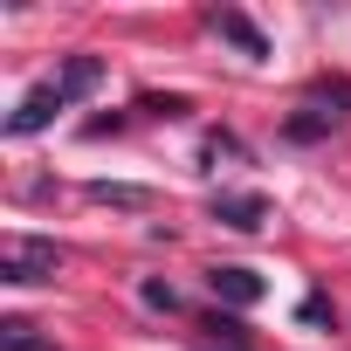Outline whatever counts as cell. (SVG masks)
<instances>
[{
    "label": "cell",
    "instance_id": "cell-6",
    "mask_svg": "<svg viewBox=\"0 0 351 351\" xmlns=\"http://www.w3.org/2000/svg\"><path fill=\"white\" fill-rule=\"evenodd\" d=\"M214 28H221V35H228V42H234L241 56H269V42L255 35V21H248V14H234V8H221V14H214Z\"/></svg>",
    "mask_w": 351,
    "mask_h": 351
},
{
    "label": "cell",
    "instance_id": "cell-1",
    "mask_svg": "<svg viewBox=\"0 0 351 351\" xmlns=\"http://www.w3.org/2000/svg\"><path fill=\"white\" fill-rule=\"evenodd\" d=\"M56 269H62L56 241H35V234H8V241H0V282L35 289V282H56Z\"/></svg>",
    "mask_w": 351,
    "mask_h": 351
},
{
    "label": "cell",
    "instance_id": "cell-3",
    "mask_svg": "<svg viewBox=\"0 0 351 351\" xmlns=\"http://www.w3.org/2000/svg\"><path fill=\"white\" fill-rule=\"evenodd\" d=\"M56 110H69V97H62L56 83H35V90L21 97V110L8 117V138H35V131H42V124H49Z\"/></svg>",
    "mask_w": 351,
    "mask_h": 351
},
{
    "label": "cell",
    "instance_id": "cell-12",
    "mask_svg": "<svg viewBox=\"0 0 351 351\" xmlns=\"http://www.w3.org/2000/svg\"><path fill=\"white\" fill-rule=\"evenodd\" d=\"M207 351H248V344H207Z\"/></svg>",
    "mask_w": 351,
    "mask_h": 351
},
{
    "label": "cell",
    "instance_id": "cell-5",
    "mask_svg": "<svg viewBox=\"0 0 351 351\" xmlns=\"http://www.w3.org/2000/svg\"><path fill=\"white\" fill-rule=\"evenodd\" d=\"M214 221L234 228V234H255V228L269 221V200H262V193H221V200H214Z\"/></svg>",
    "mask_w": 351,
    "mask_h": 351
},
{
    "label": "cell",
    "instance_id": "cell-8",
    "mask_svg": "<svg viewBox=\"0 0 351 351\" xmlns=\"http://www.w3.org/2000/svg\"><path fill=\"white\" fill-rule=\"evenodd\" d=\"M0 351H49V344L35 337V324H21V317H8V324H0Z\"/></svg>",
    "mask_w": 351,
    "mask_h": 351
},
{
    "label": "cell",
    "instance_id": "cell-10",
    "mask_svg": "<svg viewBox=\"0 0 351 351\" xmlns=\"http://www.w3.org/2000/svg\"><path fill=\"white\" fill-rule=\"evenodd\" d=\"M138 110H145V117H186V97H145Z\"/></svg>",
    "mask_w": 351,
    "mask_h": 351
},
{
    "label": "cell",
    "instance_id": "cell-9",
    "mask_svg": "<svg viewBox=\"0 0 351 351\" xmlns=\"http://www.w3.org/2000/svg\"><path fill=\"white\" fill-rule=\"evenodd\" d=\"M90 200H104V207H145L152 193H145V186H110V180H97V186H90Z\"/></svg>",
    "mask_w": 351,
    "mask_h": 351
},
{
    "label": "cell",
    "instance_id": "cell-2",
    "mask_svg": "<svg viewBox=\"0 0 351 351\" xmlns=\"http://www.w3.org/2000/svg\"><path fill=\"white\" fill-rule=\"evenodd\" d=\"M344 110H351V83H317V90L296 104V117H289L282 131H289L296 145H310V138H324V131H330Z\"/></svg>",
    "mask_w": 351,
    "mask_h": 351
},
{
    "label": "cell",
    "instance_id": "cell-7",
    "mask_svg": "<svg viewBox=\"0 0 351 351\" xmlns=\"http://www.w3.org/2000/svg\"><path fill=\"white\" fill-rule=\"evenodd\" d=\"M97 76H104V62H97V56H69V69L56 76V90H62V97L76 104L83 90H97Z\"/></svg>",
    "mask_w": 351,
    "mask_h": 351
},
{
    "label": "cell",
    "instance_id": "cell-4",
    "mask_svg": "<svg viewBox=\"0 0 351 351\" xmlns=\"http://www.w3.org/2000/svg\"><path fill=\"white\" fill-rule=\"evenodd\" d=\"M207 289H214V303H234V310L262 303V276H255V269H234V262L207 269Z\"/></svg>",
    "mask_w": 351,
    "mask_h": 351
},
{
    "label": "cell",
    "instance_id": "cell-11",
    "mask_svg": "<svg viewBox=\"0 0 351 351\" xmlns=\"http://www.w3.org/2000/svg\"><path fill=\"white\" fill-rule=\"evenodd\" d=\"M145 303L152 310H180V289H172V282H145Z\"/></svg>",
    "mask_w": 351,
    "mask_h": 351
}]
</instances>
